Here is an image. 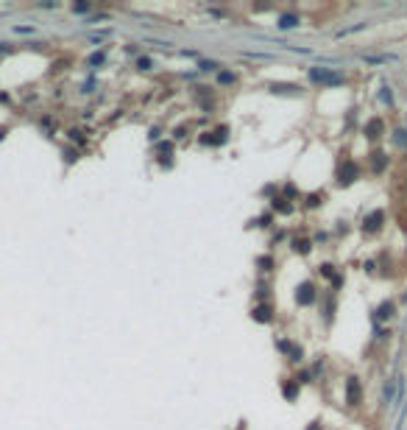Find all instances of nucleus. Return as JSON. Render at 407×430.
<instances>
[{
	"mask_svg": "<svg viewBox=\"0 0 407 430\" xmlns=\"http://www.w3.org/2000/svg\"><path fill=\"white\" fill-rule=\"evenodd\" d=\"M299 25V17L296 14H282L279 17V28H296Z\"/></svg>",
	"mask_w": 407,
	"mask_h": 430,
	"instance_id": "1a4fd4ad",
	"label": "nucleus"
},
{
	"mask_svg": "<svg viewBox=\"0 0 407 430\" xmlns=\"http://www.w3.org/2000/svg\"><path fill=\"white\" fill-rule=\"evenodd\" d=\"M218 81H221V84H232L234 76H232V73H221V76H218Z\"/></svg>",
	"mask_w": 407,
	"mask_h": 430,
	"instance_id": "4468645a",
	"label": "nucleus"
},
{
	"mask_svg": "<svg viewBox=\"0 0 407 430\" xmlns=\"http://www.w3.org/2000/svg\"><path fill=\"white\" fill-rule=\"evenodd\" d=\"M357 176H360V168L352 162V159H346V162L341 165V170H337V185H343V188H346V185H352Z\"/></svg>",
	"mask_w": 407,
	"mask_h": 430,
	"instance_id": "f257e3e1",
	"label": "nucleus"
},
{
	"mask_svg": "<svg viewBox=\"0 0 407 430\" xmlns=\"http://www.w3.org/2000/svg\"><path fill=\"white\" fill-rule=\"evenodd\" d=\"M310 79L312 81H321V84H341L343 76L341 73H332V70H323V67H321V70H318V67H312V70H310Z\"/></svg>",
	"mask_w": 407,
	"mask_h": 430,
	"instance_id": "f03ea898",
	"label": "nucleus"
},
{
	"mask_svg": "<svg viewBox=\"0 0 407 430\" xmlns=\"http://www.w3.org/2000/svg\"><path fill=\"white\" fill-rule=\"evenodd\" d=\"M101 62H103V53H95V56L90 59V65H101Z\"/></svg>",
	"mask_w": 407,
	"mask_h": 430,
	"instance_id": "f3484780",
	"label": "nucleus"
},
{
	"mask_svg": "<svg viewBox=\"0 0 407 430\" xmlns=\"http://www.w3.org/2000/svg\"><path fill=\"white\" fill-rule=\"evenodd\" d=\"M390 316H393V304H390V302L379 304V310H377V321H385V319H390Z\"/></svg>",
	"mask_w": 407,
	"mask_h": 430,
	"instance_id": "9b49d317",
	"label": "nucleus"
},
{
	"mask_svg": "<svg viewBox=\"0 0 407 430\" xmlns=\"http://www.w3.org/2000/svg\"><path fill=\"white\" fill-rule=\"evenodd\" d=\"M73 12H78V14H84V12H90V6H87V3H78V6H73Z\"/></svg>",
	"mask_w": 407,
	"mask_h": 430,
	"instance_id": "dca6fc26",
	"label": "nucleus"
},
{
	"mask_svg": "<svg viewBox=\"0 0 407 430\" xmlns=\"http://www.w3.org/2000/svg\"><path fill=\"white\" fill-rule=\"evenodd\" d=\"M137 65H140V67H143V70H148V67H151V59H140V62H137Z\"/></svg>",
	"mask_w": 407,
	"mask_h": 430,
	"instance_id": "6ab92c4d",
	"label": "nucleus"
},
{
	"mask_svg": "<svg viewBox=\"0 0 407 430\" xmlns=\"http://www.w3.org/2000/svg\"><path fill=\"white\" fill-rule=\"evenodd\" d=\"M293 249L299 252V255H307V252H310V240H296Z\"/></svg>",
	"mask_w": 407,
	"mask_h": 430,
	"instance_id": "ddd939ff",
	"label": "nucleus"
},
{
	"mask_svg": "<svg viewBox=\"0 0 407 430\" xmlns=\"http://www.w3.org/2000/svg\"><path fill=\"white\" fill-rule=\"evenodd\" d=\"M201 143H207V146H221V143H226V129H218L215 134H204Z\"/></svg>",
	"mask_w": 407,
	"mask_h": 430,
	"instance_id": "423d86ee",
	"label": "nucleus"
},
{
	"mask_svg": "<svg viewBox=\"0 0 407 430\" xmlns=\"http://www.w3.org/2000/svg\"><path fill=\"white\" fill-rule=\"evenodd\" d=\"M346 400H349V405H357V402H360V380H357V377H349V383H346Z\"/></svg>",
	"mask_w": 407,
	"mask_h": 430,
	"instance_id": "39448f33",
	"label": "nucleus"
},
{
	"mask_svg": "<svg viewBox=\"0 0 407 430\" xmlns=\"http://www.w3.org/2000/svg\"><path fill=\"white\" fill-rule=\"evenodd\" d=\"M321 274H323V277H329L335 288H341V285H343V279H341V277H335V271H332V266H321Z\"/></svg>",
	"mask_w": 407,
	"mask_h": 430,
	"instance_id": "f8f14e48",
	"label": "nucleus"
},
{
	"mask_svg": "<svg viewBox=\"0 0 407 430\" xmlns=\"http://www.w3.org/2000/svg\"><path fill=\"white\" fill-rule=\"evenodd\" d=\"M365 134H368V137H371V140H377L379 134H382V120H379V117H374V120H368V126H365Z\"/></svg>",
	"mask_w": 407,
	"mask_h": 430,
	"instance_id": "0eeeda50",
	"label": "nucleus"
},
{
	"mask_svg": "<svg viewBox=\"0 0 407 430\" xmlns=\"http://www.w3.org/2000/svg\"><path fill=\"white\" fill-rule=\"evenodd\" d=\"M390 98H393V95H390V90H388V87H382V101L390 103Z\"/></svg>",
	"mask_w": 407,
	"mask_h": 430,
	"instance_id": "a211bd4d",
	"label": "nucleus"
},
{
	"mask_svg": "<svg viewBox=\"0 0 407 430\" xmlns=\"http://www.w3.org/2000/svg\"><path fill=\"white\" fill-rule=\"evenodd\" d=\"M296 302L304 304V308L315 302V288H312V282H301L299 285V291H296Z\"/></svg>",
	"mask_w": 407,
	"mask_h": 430,
	"instance_id": "7ed1b4c3",
	"label": "nucleus"
},
{
	"mask_svg": "<svg viewBox=\"0 0 407 430\" xmlns=\"http://www.w3.org/2000/svg\"><path fill=\"white\" fill-rule=\"evenodd\" d=\"M382 218H385V212H382V210H374L371 215L363 221V229H365V232H377L379 226H382Z\"/></svg>",
	"mask_w": 407,
	"mask_h": 430,
	"instance_id": "20e7f679",
	"label": "nucleus"
},
{
	"mask_svg": "<svg viewBox=\"0 0 407 430\" xmlns=\"http://www.w3.org/2000/svg\"><path fill=\"white\" fill-rule=\"evenodd\" d=\"M254 319H257V321H262V324H265V321H270V308H265V304H259V308H254Z\"/></svg>",
	"mask_w": 407,
	"mask_h": 430,
	"instance_id": "9d476101",
	"label": "nucleus"
},
{
	"mask_svg": "<svg viewBox=\"0 0 407 430\" xmlns=\"http://www.w3.org/2000/svg\"><path fill=\"white\" fill-rule=\"evenodd\" d=\"M285 397H288V400H293V397H296V386H293V383H290V386L285 388Z\"/></svg>",
	"mask_w": 407,
	"mask_h": 430,
	"instance_id": "2eb2a0df",
	"label": "nucleus"
},
{
	"mask_svg": "<svg viewBox=\"0 0 407 430\" xmlns=\"http://www.w3.org/2000/svg\"><path fill=\"white\" fill-rule=\"evenodd\" d=\"M318 427H321V424H312V427H310V430H318Z\"/></svg>",
	"mask_w": 407,
	"mask_h": 430,
	"instance_id": "aec40b11",
	"label": "nucleus"
},
{
	"mask_svg": "<svg viewBox=\"0 0 407 430\" xmlns=\"http://www.w3.org/2000/svg\"><path fill=\"white\" fill-rule=\"evenodd\" d=\"M371 168H374V173H382V168H385V162H388V157H385V151H374L371 154Z\"/></svg>",
	"mask_w": 407,
	"mask_h": 430,
	"instance_id": "6e6552de",
	"label": "nucleus"
}]
</instances>
